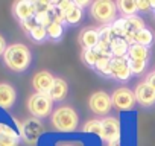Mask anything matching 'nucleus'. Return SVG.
Here are the masks:
<instances>
[{"label": "nucleus", "instance_id": "f257e3e1", "mask_svg": "<svg viewBox=\"0 0 155 146\" xmlns=\"http://www.w3.org/2000/svg\"><path fill=\"white\" fill-rule=\"evenodd\" d=\"M31 59H32L31 50L28 49V46H25L21 43L8 46V49L3 53L5 64L14 71H25L29 67Z\"/></svg>", "mask_w": 155, "mask_h": 146}, {"label": "nucleus", "instance_id": "f03ea898", "mask_svg": "<svg viewBox=\"0 0 155 146\" xmlns=\"http://www.w3.org/2000/svg\"><path fill=\"white\" fill-rule=\"evenodd\" d=\"M52 123L58 131L62 132H71L78 128V123H79V116L78 113L71 108V107H59L53 111L52 114Z\"/></svg>", "mask_w": 155, "mask_h": 146}, {"label": "nucleus", "instance_id": "7ed1b4c3", "mask_svg": "<svg viewBox=\"0 0 155 146\" xmlns=\"http://www.w3.org/2000/svg\"><path fill=\"white\" fill-rule=\"evenodd\" d=\"M52 108H53V101L49 95L35 93L28 99V110L31 111L32 116H35V119L47 117L52 113Z\"/></svg>", "mask_w": 155, "mask_h": 146}, {"label": "nucleus", "instance_id": "20e7f679", "mask_svg": "<svg viewBox=\"0 0 155 146\" xmlns=\"http://www.w3.org/2000/svg\"><path fill=\"white\" fill-rule=\"evenodd\" d=\"M117 14V5L110 0H99L91 5V15L101 23H110Z\"/></svg>", "mask_w": 155, "mask_h": 146}, {"label": "nucleus", "instance_id": "39448f33", "mask_svg": "<svg viewBox=\"0 0 155 146\" xmlns=\"http://www.w3.org/2000/svg\"><path fill=\"white\" fill-rule=\"evenodd\" d=\"M132 75L128 58H111L108 76H113L119 81H128Z\"/></svg>", "mask_w": 155, "mask_h": 146}, {"label": "nucleus", "instance_id": "423d86ee", "mask_svg": "<svg viewBox=\"0 0 155 146\" xmlns=\"http://www.w3.org/2000/svg\"><path fill=\"white\" fill-rule=\"evenodd\" d=\"M88 107L90 110L94 113V114H99V116H104L107 114L111 107H113V101H111V96L105 91H96L90 96L88 99Z\"/></svg>", "mask_w": 155, "mask_h": 146}, {"label": "nucleus", "instance_id": "0eeeda50", "mask_svg": "<svg viewBox=\"0 0 155 146\" xmlns=\"http://www.w3.org/2000/svg\"><path fill=\"white\" fill-rule=\"evenodd\" d=\"M111 101H113V105L117 110H132L134 105H135V102H137L135 93H132L129 88H125V87L117 88L113 93Z\"/></svg>", "mask_w": 155, "mask_h": 146}, {"label": "nucleus", "instance_id": "6e6552de", "mask_svg": "<svg viewBox=\"0 0 155 146\" xmlns=\"http://www.w3.org/2000/svg\"><path fill=\"white\" fill-rule=\"evenodd\" d=\"M102 138L108 143L120 138V122L117 117L108 116L102 119Z\"/></svg>", "mask_w": 155, "mask_h": 146}, {"label": "nucleus", "instance_id": "1a4fd4ad", "mask_svg": "<svg viewBox=\"0 0 155 146\" xmlns=\"http://www.w3.org/2000/svg\"><path fill=\"white\" fill-rule=\"evenodd\" d=\"M43 131V125L38 119H28L23 125H20V134L28 143L37 141L38 135Z\"/></svg>", "mask_w": 155, "mask_h": 146}, {"label": "nucleus", "instance_id": "9d476101", "mask_svg": "<svg viewBox=\"0 0 155 146\" xmlns=\"http://www.w3.org/2000/svg\"><path fill=\"white\" fill-rule=\"evenodd\" d=\"M53 82H55V78L47 70H41V71L35 73V76L32 79V85L37 90V93H44V95H47L50 91Z\"/></svg>", "mask_w": 155, "mask_h": 146}, {"label": "nucleus", "instance_id": "9b49d317", "mask_svg": "<svg viewBox=\"0 0 155 146\" xmlns=\"http://www.w3.org/2000/svg\"><path fill=\"white\" fill-rule=\"evenodd\" d=\"M134 93H135L137 102L141 104L143 107H150V105L155 104V90L149 84H146V81L141 82V84H138L135 87V91Z\"/></svg>", "mask_w": 155, "mask_h": 146}, {"label": "nucleus", "instance_id": "f8f14e48", "mask_svg": "<svg viewBox=\"0 0 155 146\" xmlns=\"http://www.w3.org/2000/svg\"><path fill=\"white\" fill-rule=\"evenodd\" d=\"M12 11L15 14L17 18H20V22L29 20L32 17H35V8H34V2H28V0H21V2H15L12 6Z\"/></svg>", "mask_w": 155, "mask_h": 146}, {"label": "nucleus", "instance_id": "ddd939ff", "mask_svg": "<svg viewBox=\"0 0 155 146\" xmlns=\"http://www.w3.org/2000/svg\"><path fill=\"white\" fill-rule=\"evenodd\" d=\"M20 135L8 125L0 123V146H18Z\"/></svg>", "mask_w": 155, "mask_h": 146}, {"label": "nucleus", "instance_id": "4468645a", "mask_svg": "<svg viewBox=\"0 0 155 146\" xmlns=\"http://www.w3.org/2000/svg\"><path fill=\"white\" fill-rule=\"evenodd\" d=\"M79 43H81V46L85 50L97 47V44H99V31H96V29H84L79 34Z\"/></svg>", "mask_w": 155, "mask_h": 146}, {"label": "nucleus", "instance_id": "2eb2a0df", "mask_svg": "<svg viewBox=\"0 0 155 146\" xmlns=\"http://www.w3.org/2000/svg\"><path fill=\"white\" fill-rule=\"evenodd\" d=\"M17 93L12 85L9 84H0V107L2 108H11L15 102Z\"/></svg>", "mask_w": 155, "mask_h": 146}, {"label": "nucleus", "instance_id": "dca6fc26", "mask_svg": "<svg viewBox=\"0 0 155 146\" xmlns=\"http://www.w3.org/2000/svg\"><path fill=\"white\" fill-rule=\"evenodd\" d=\"M152 40H153V35H152V32H150L149 29H146V28L137 31L135 34H132L131 37L126 38V41L129 43V46H131V44H140V46H144V47H147V46L152 43Z\"/></svg>", "mask_w": 155, "mask_h": 146}, {"label": "nucleus", "instance_id": "f3484780", "mask_svg": "<svg viewBox=\"0 0 155 146\" xmlns=\"http://www.w3.org/2000/svg\"><path fill=\"white\" fill-rule=\"evenodd\" d=\"M67 93H68L67 82L62 78H55V82H53V85H52V88L47 95L52 98V101H62V99H65Z\"/></svg>", "mask_w": 155, "mask_h": 146}, {"label": "nucleus", "instance_id": "a211bd4d", "mask_svg": "<svg viewBox=\"0 0 155 146\" xmlns=\"http://www.w3.org/2000/svg\"><path fill=\"white\" fill-rule=\"evenodd\" d=\"M144 28V23L140 17L137 15H132V17H125L123 18V32H125V40L128 37H131L132 34H135L137 31L143 29Z\"/></svg>", "mask_w": 155, "mask_h": 146}, {"label": "nucleus", "instance_id": "6ab92c4d", "mask_svg": "<svg viewBox=\"0 0 155 146\" xmlns=\"http://www.w3.org/2000/svg\"><path fill=\"white\" fill-rule=\"evenodd\" d=\"M113 58H126L128 50H129V43L125 38H116L111 46H110Z\"/></svg>", "mask_w": 155, "mask_h": 146}, {"label": "nucleus", "instance_id": "aec40b11", "mask_svg": "<svg viewBox=\"0 0 155 146\" xmlns=\"http://www.w3.org/2000/svg\"><path fill=\"white\" fill-rule=\"evenodd\" d=\"M116 38H119V37L116 35L113 25L104 26V28L99 31V46H102V47H107V49H110L111 43H113ZM110 52H111V50H110Z\"/></svg>", "mask_w": 155, "mask_h": 146}, {"label": "nucleus", "instance_id": "412c9836", "mask_svg": "<svg viewBox=\"0 0 155 146\" xmlns=\"http://www.w3.org/2000/svg\"><path fill=\"white\" fill-rule=\"evenodd\" d=\"M149 58V49L140 44H131L128 50V59H138V61H147Z\"/></svg>", "mask_w": 155, "mask_h": 146}, {"label": "nucleus", "instance_id": "4be33fe9", "mask_svg": "<svg viewBox=\"0 0 155 146\" xmlns=\"http://www.w3.org/2000/svg\"><path fill=\"white\" fill-rule=\"evenodd\" d=\"M65 14V22L70 23V25H76V23H79L81 18H82V9L79 6H76L74 3L64 12Z\"/></svg>", "mask_w": 155, "mask_h": 146}, {"label": "nucleus", "instance_id": "5701e85b", "mask_svg": "<svg viewBox=\"0 0 155 146\" xmlns=\"http://www.w3.org/2000/svg\"><path fill=\"white\" fill-rule=\"evenodd\" d=\"M117 8L120 9V12L125 15V17H132L138 8H137V2H134V0H122V2L117 3Z\"/></svg>", "mask_w": 155, "mask_h": 146}, {"label": "nucleus", "instance_id": "b1692460", "mask_svg": "<svg viewBox=\"0 0 155 146\" xmlns=\"http://www.w3.org/2000/svg\"><path fill=\"white\" fill-rule=\"evenodd\" d=\"M84 131L90 132V134H96V135H99L102 138V120H97V119L88 120L84 125Z\"/></svg>", "mask_w": 155, "mask_h": 146}, {"label": "nucleus", "instance_id": "393cba45", "mask_svg": "<svg viewBox=\"0 0 155 146\" xmlns=\"http://www.w3.org/2000/svg\"><path fill=\"white\" fill-rule=\"evenodd\" d=\"M46 29H47V37L52 38V40H58L62 35V32H64L61 23H50Z\"/></svg>", "mask_w": 155, "mask_h": 146}, {"label": "nucleus", "instance_id": "a878e982", "mask_svg": "<svg viewBox=\"0 0 155 146\" xmlns=\"http://www.w3.org/2000/svg\"><path fill=\"white\" fill-rule=\"evenodd\" d=\"M29 35L32 37L34 41H43V40L47 37V29H46L44 26L38 25V26H35V28L32 29V32H31Z\"/></svg>", "mask_w": 155, "mask_h": 146}, {"label": "nucleus", "instance_id": "bb28decb", "mask_svg": "<svg viewBox=\"0 0 155 146\" xmlns=\"http://www.w3.org/2000/svg\"><path fill=\"white\" fill-rule=\"evenodd\" d=\"M53 3L50 2H44V0H40V2H34V8H35V15H41V14H46L50 8H52Z\"/></svg>", "mask_w": 155, "mask_h": 146}, {"label": "nucleus", "instance_id": "cd10ccee", "mask_svg": "<svg viewBox=\"0 0 155 146\" xmlns=\"http://www.w3.org/2000/svg\"><path fill=\"white\" fill-rule=\"evenodd\" d=\"M129 65H131V71L134 75H140L146 68V61H138V59H129Z\"/></svg>", "mask_w": 155, "mask_h": 146}, {"label": "nucleus", "instance_id": "c85d7f7f", "mask_svg": "<svg viewBox=\"0 0 155 146\" xmlns=\"http://www.w3.org/2000/svg\"><path fill=\"white\" fill-rule=\"evenodd\" d=\"M35 26H38V20H37V17H32V18H29V20L21 22V28H23L25 32H28V34H31L32 29H34Z\"/></svg>", "mask_w": 155, "mask_h": 146}, {"label": "nucleus", "instance_id": "c756f323", "mask_svg": "<svg viewBox=\"0 0 155 146\" xmlns=\"http://www.w3.org/2000/svg\"><path fill=\"white\" fill-rule=\"evenodd\" d=\"M138 11H149L150 9V0H137Z\"/></svg>", "mask_w": 155, "mask_h": 146}, {"label": "nucleus", "instance_id": "7c9ffc66", "mask_svg": "<svg viewBox=\"0 0 155 146\" xmlns=\"http://www.w3.org/2000/svg\"><path fill=\"white\" fill-rule=\"evenodd\" d=\"M146 84H149V85L155 90V70H153V71H150L149 75L146 76Z\"/></svg>", "mask_w": 155, "mask_h": 146}, {"label": "nucleus", "instance_id": "2f4dec72", "mask_svg": "<svg viewBox=\"0 0 155 146\" xmlns=\"http://www.w3.org/2000/svg\"><path fill=\"white\" fill-rule=\"evenodd\" d=\"M55 5H56V6H58L61 11H64V12H65V11H67V9H68V8L73 5V2H58V3H55Z\"/></svg>", "mask_w": 155, "mask_h": 146}, {"label": "nucleus", "instance_id": "473e14b6", "mask_svg": "<svg viewBox=\"0 0 155 146\" xmlns=\"http://www.w3.org/2000/svg\"><path fill=\"white\" fill-rule=\"evenodd\" d=\"M6 49H8V46H6V41H5V38H3L2 35H0V55H3Z\"/></svg>", "mask_w": 155, "mask_h": 146}, {"label": "nucleus", "instance_id": "72a5a7b5", "mask_svg": "<svg viewBox=\"0 0 155 146\" xmlns=\"http://www.w3.org/2000/svg\"><path fill=\"white\" fill-rule=\"evenodd\" d=\"M76 6H79L81 9H82V6H87L88 5V2H85V0H84V2H82V0H78V2H73Z\"/></svg>", "mask_w": 155, "mask_h": 146}, {"label": "nucleus", "instance_id": "f704fd0d", "mask_svg": "<svg viewBox=\"0 0 155 146\" xmlns=\"http://www.w3.org/2000/svg\"><path fill=\"white\" fill-rule=\"evenodd\" d=\"M108 146H122V141H120V138H119V140L110 141V143H108Z\"/></svg>", "mask_w": 155, "mask_h": 146}, {"label": "nucleus", "instance_id": "c9c22d12", "mask_svg": "<svg viewBox=\"0 0 155 146\" xmlns=\"http://www.w3.org/2000/svg\"><path fill=\"white\" fill-rule=\"evenodd\" d=\"M56 146H78L74 143H70V141H64V143H58Z\"/></svg>", "mask_w": 155, "mask_h": 146}, {"label": "nucleus", "instance_id": "e433bc0d", "mask_svg": "<svg viewBox=\"0 0 155 146\" xmlns=\"http://www.w3.org/2000/svg\"><path fill=\"white\" fill-rule=\"evenodd\" d=\"M150 8H155V0H150Z\"/></svg>", "mask_w": 155, "mask_h": 146}]
</instances>
